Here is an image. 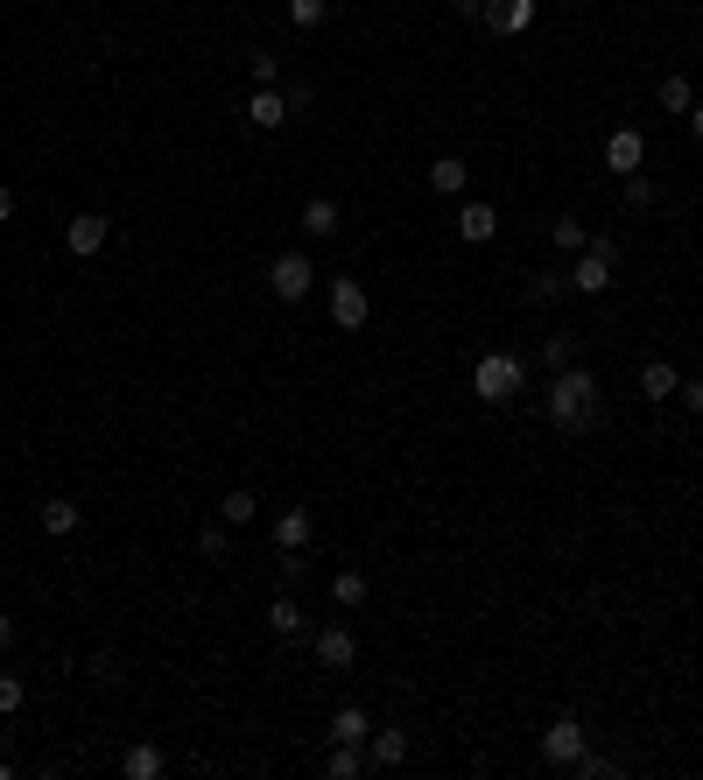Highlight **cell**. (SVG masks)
I'll return each instance as SVG.
<instances>
[{
	"instance_id": "cell-1",
	"label": "cell",
	"mask_w": 703,
	"mask_h": 780,
	"mask_svg": "<svg viewBox=\"0 0 703 780\" xmlns=\"http://www.w3.org/2000/svg\"><path fill=\"white\" fill-rule=\"evenodd\" d=\"M542 415L556 429H591V415H598V380L585 366H563L556 380H549V394H542Z\"/></svg>"
},
{
	"instance_id": "cell-2",
	"label": "cell",
	"mask_w": 703,
	"mask_h": 780,
	"mask_svg": "<svg viewBox=\"0 0 703 780\" xmlns=\"http://www.w3.org/2000/svg\"><path fill=\"white\" fill-rule=\"evenodd\" d=\"M520 387H528V366H520V352H478V366H472V394L486 401V408L514 401Z\"/></svg>"
},
{
	"instance_id": "cell-3",
	"label": "cell",
	"mask_w": 703,
	"mask_h": 780,
	"mask_svg": "<svg viewBox=\"0 0 703 780\" xmlns=\"http://www.w3.org/2000/svg\"><path fill=\"white\" fill-rule=\"evenodd\" d=\"M612 275H619V239H598L591 232V247L577 253V267H570V295H605Z\"/></svg>"
},
{
	"instance_id": "cell-4",
	"label": "cell",
	"mask_w": 703,
	"mask_h": 780,
	"mask_svg": "<svg viewBox=\"0 0 703 780\" xmlns=\"http://www.w3.org/2000/svg\"><path fill=\"white\" fill-rule=\"evenodd\" d=\"M310 289H317V261H310V253H275V261H267V295H275V303H303Z\"/></svg>"
},
{
	"instance_id": "cell-5",
	"label": "cell",
	"mask_w": 703,
	"mask_h": 780,
	"mask_svg": "<svg viewBox=\"0 0 703 780\" xmlns=\"http://www.w3.org/2000/svg\"><path fill=\"white\" fill-rule=\"evenodd\" d=\"M585 753H591V731L577 725V717H556V725H542V759H549V767H577Z\"/></svg>"
},
{
	"instance_id": "cell-6",
	"label": "cell",
	"mask_w": 703,
	"mask_h": 780,
	"mask_svg": "<svg viewBox=\"0 0 703 780\" xmlns=\"http://www.w3.org/2000/svg\"><path fill=\"white\" fill-rule=\"evenodd\" d=\"M366 317H373V295H366V281L338 275V281H331V324H338V331H366Z\"/></svg>"
},
{
	"instance_id": "cell-7",
	"label": "cell",
	"mask_w": 703,
	"mask_h": 780,
	"mask_svg": "<svg viewBox=\"0 0 703 780\" xmlns=\"http://www.w3.org/2000/svg\"><path fill=\"white\" fill-rule=\"evenodd\" d=\"M239 113H247V127H261V134H275V127H289V92H281V85H253V92H247V106H239Z\"/></svg>"
},
{
	"instance_id": "cell-8",
	"label": "cell",
	"mask_w": 703,
	"mask_h": 780,
	"mask_svg": "<svg viewBox=\"0 0 703 780\" xmlns=\"http://www.w3.org/2000/svg\"><path fill=\"white\" fill-rule=\"evenodd\" d=\"M106 239H113V218H106V212H78V218L64 225L71 261H92V253H106Z\"/></svg>"
},
{
	"instance_id": "cell-9",
	"label": "cell",
	"mask_w": 703,
	"mask_h": 780,
	"mask_svg": "<svg viewBox=\"0 0 703 780\" xmlns=\"http://www.w3.org/2000/svg\"><path fill=\"white\" fill-rule=\"evenodd\" d=\"M310 647H317V668H331V675L359 662V633H352L346 619H338V626H317V633H310Z\"/></svg>"
},
{
	"instance_id": "cell-10",
	"label": "cell",
	"mask_w": 703,
	"mask_h": 780,
	"mask_svg": "<svg viewBox=\"0 0 703 780\" xmlns=\"http://www.w3.org/2000/svg\"><path fill=\"white\" fill-rule=\"evenodd\" d=\"M267 534H275V549H281V556H303V549H310V534H317V514H310V506H281Z\"/></svg>"
},
{
	"instance_id": "cell-11",
	"label": "cell",
	"mask_w": 703,
	"mask_h": 780,
	"mask_svg": "<svg viewBox=\"0 0 703 780\" xmlns=\"http://www.w3.org/2000/svg\"><path fill=\"white\" fill-rule=\"evenodd\" d=\"M640 162H648V134H640V127H612L605 134V169L612 176H633Z\"/></svg>"
},
{
	"instance_id": "cell-12",
	"label": "cell",
	"mask_w": 703,
	"mask_h": 780,
	"mask_svg": "<svg viewBox=\"0 0 703 780\" xmlns=\"http://www.w3.org/2000/svg\"><path fill=\"white\" fill-rule=\"evenodd\" d=\"M535 14H542V0H492L486 22H492V36H528Z\"/></svg>"
},
{
	"instance_id": "cell-13",
	"label": "cell",
	"mask_w": 703,
	"mask_h": 780,
	"mask_svg": "<svg viewBox=\"0 0 703 780\" xmlns=\"http://www.w3.org/2000/svg\"><path fill=\"white\" fill-rule=\"evenodd\" d=\"M366 753H373V767H409V731L401 725H373Z\"/></svg>"
},
{
	"instance_id": "cell-14",
	"label": "cell",
	"mask_w": 703,
	"mask_h": 780,
	"mask_svg": "<svg viewBox=\"0 0 703 780\" xmlns=\"http://www.w3.org/2000/svg\"><path fill=\"white\" fill-rule=\"evenodd\" d=\"M492 232H500V212H492L486 198H472L465 212H457V239H465V247H486Z\"/></svg>"
},
{
	"instance_id": "cell-15",
	"label": "cell",
	"mask_w": 703,
	"mask_h": 780,
	"mask_svg": "<svg viewBox=\"0 0 703 780\" xmlns=\"http://www.w3.org/2000/svg\"><path fill=\"white\" fill-rule=\"evenodd\" d=\"M42 534H50V542H64V534H78L85 528V506L78 500H42Z\"/></svg>"
},
{
	"instance_id": "cell-16",
	"label": "cell",
	"mask_w": 703,
	"mask_h": 780,
	"mask_svg": "<svg viewBox=\"0 0 703 780\" xmlns=\"http://www.w3.org/2000/svg\"><path fill=\"white\" fill-rule=\"evenodd\" d=\"M373 739V717L359 710V703H338L331 710V745H366Z\"/></svg>"
},
{
	"instance_id": "cell-17",
	"label": "cell",
	"mask_w": 703,
	"mask_h": 780,
	"mask_svg": "<svg viewBox=\"0 0 703 780\" xmlns=\"http://www.w3.org/2000/svg\"><path fill=\"white\" fill-rule=\"evenodd\" d=\"M465 184H472L465 155H437L429 162V190H437V198H465Z\"/></svg>"
},
{
	"instance_id": "cell-18",
	"label": "cell",
	"mask_w": 703,
	"mask_h": 780,
	"mask_svg": "<svg viewBox=\"0 0 703 780\" xmlns=\"http://www.w3.org/2000/svg\"><path fill=\"white\" fill-rule=\"evenodd\" d=\"M676 387H682V373L668 366V358H648V366H640V401H676Z\"/></svg>"
},
{
	"instance_id": "cell-19",
	"label": "cell",
	"mask_w": 703,
	"mask_h": 780,
	"mask_svg": "<svg viewBox=\"0 0 703 780\" xmlns=\"http://www.w3.org/2000/svg\"><path fill=\"white\" fill-rule=\"evenodd\" d=\"M267 633H275V640H303V633H310V619H303V605H296V597H289V591H281V597H275V605H267Z\"/></svg>"
},
{
	"instance_id": "cell-20",
	"label": "cell",
	"mask_w": 703,
	"mask_h": 780,
	"mask_svg": "<svg viewBox=\"0 0 703 780\" xmlns=\"http://www.w3.org/2000/svg\"><path fill=\"white\" fill-rule=\"evenodd\" d=\"M338 225H346V212H338V198H310V204H303V232H310V239H331Z\"/></svg>"
},
{
	"instance_id": "cell-21",
	"label": "cell",
	"mask_w": 703,
	"mask_h": 780,
	"mask_svg": "<svg viewBox=\"0 0 703 780\" xmlns=\"http://www.w3.org/2000/svg\"><path fill=\"white\" fill-rule=\"evenodd\" d=\"M218 520H226V528H253V520H261V500H253L247 486H233L226 500H218Z\"/></svg>"
},
{
	"instance_id": "cell-22",
	"label": "cell",
	"mask_w": 703,
	"mask_h": 780,
	"mask_svg": "<svg viewBox=\"0 0 703 780\" xmlns=\"http://www.w3.org/2000/svg\"><path fill=\"white\" fill-rule=\"evenodd\" d=\"M162 767H170L162 745H127V759H120V773H127V780H162Z\"/></svg>"
},
{
	"instance_id": "cell-23",
	"label": "cell",
	"mask_w": 703,
	"mask_h": 780,
	"mask_svg": "<svg viewBox=\"0 0 703 780\" xmlns=\"http://www.w3.org/2000/svg\"><path fill=\"white\" fill-rule=\"evenodd\" d=\"M549 247H556V253H585L591 247V225L585 218H556V225H549Z\"/></svg>"
},
{
	"instance_id": "cell-24",
	"label": "cell",
	"mask_w": 703,
	"mask_h": 780,
	"mask_svg": "<svg viewBox=\"0 0 703 780\" xmlns=\"http://www.w3.org/2000/svg\"><path fill=\"white\" fill-rule=\"evenodd\" d=\"M366 591H373V583H366V569H338V577H331V597H338L346 612L366 605Z\"/></svg>"
},
{
	"instance_id": "cell-25",
	"label": "cell",
	"mask_w": 703,
	"mask_h": 780,
	"mask_svg": "<svg viewBox=\"0 0 703 780\" xmlns=\"http://www.w3.org/2000/svg\"><path fill=\"white\" fill-rule=\"evenodd\" d=\"M324 773H331V780H359V773H366V753H359V745H331Z\"/></svg>"
},
{
	"instance_id": "cell-26",
	"label": "cell",
	"mask_w": 703,
	"mask_h": 780,
	"mask_svg": "<svg viewBox=\"0 0 703 780\" xmlns=\"http://www.w3.org/2000/svg\"><path fill=\"white\" fill-rule=\"evenodd\" d=\"M654 99H662V113H682V119H690V106H696L690 78H662V92H654Z\"/></svg>"
},
{
	"instance_id": "cell-27",
	"label": "cell",
	"mask_w": 703,
	"mask_h": 780,
	"mask_svg": "<svg viewBox=\"0 0 703 780\" xmlns=\"http://www.w3.org/2000/svg\"><path fill=\"white\" fill-rule=\"evenodd\" d=\"M619 184H626V212H654V204H662V190H654L640 169H633V176H619Z\"/></svg>"
},
{
	"instance_id": "cell-28",
	"label": "cell",
	"mask_w": 703,
	"mask_h": 780,
	"mask_svg": "<svg viewBox=\"0 0 703 780\" xmlns=\"http://www.w3.org/2000/svg\"><path fill=\"white\" fill-rule=\"evenodd\" d=\"M528 295H535V303H556V295H570V275H556V267H542V275L528 281Z\"/></svg>"
},
{
	"instance_id": "cell-29",
	"label": "cell",
	"mask_w": 703,
	"mask_h": 780,
	"mask_svg": "<svg viewBox=\"0 0 703 780\" xmlns=\"http://www.w3.org/2000/svg\"><path fill=\"white\" fill-rule=\"evenodd\" d=\"M247 78H253V85H281V56H275V50H253V56H247Z\"/></svg>"
},
{
	"instance_id": "cell-30",
	"label": "cell",
	"mask_w": 703,
	"mask_h": 780,
	"mask_svg": "<svg viewBox=\"0 0 703 780\" xmlns=\"http://www.w3.org/2000/svg\"><path fill=\"white\" fill-rule=\"evenodd\" d=\"M22 703H28V682L22 675H0V717H14Z\"/></svg>"
},
{
	"instance_id": "cell-31",
	"label": "cell",
	"mask_w": 703,
	"mask_h": 780,
	"mask_svg": "<svg viewBox=\"0 0 703 780\" xmlns=\"http://www.w3.org/2000/svg\"><path fill=\"white\" fill-rule=\"evenodd\" d=\"M324 14H331V0H289V22L296 28H317Z\"/></svg>"
},
{
	"instance_id": "cell-32",
	"label": "cell",
	"mask_w": 703,
	"mask_h": 780,
	"mask_svg": "<svg viewBox=\"0 0 703 780\" xmlns=\"http://www.w3.org/2000/svg\"><path fill=\"white\" fill-rule=\"evenodd\" d=\"M198 549H204V556H212V563H226V549H233L226 520H218V528H204V534H198Z\"/></svg>"
},
{
	"instance_id": "cell-33",
	"label": "cell",
	"mask_w": 703,
	"mask_h": 780,
	"mask_svg": "<svg viewBox=\"0 0 703 780\" xmlns=\"http://www.w3.org/2000/svg\"><path fill=\"white\" fill-rule=\"evenodd\" d=\"M542 366H549V373L570 366V338H542Z\"/></svg>"
},
{
	"instance_id": "cell-34",
	"label": "cell",
	"mask_w": 703,
	"mask_h": 780,
	"mask_svg": "<svg viewBox=\"0 0 703 780\" xmlns=\"http://www.w3.org/2000/svg\"><path fill=\"white\" fill-rule=\"evenodd\" d=\"M676 401H682L690 415H703V380H682V387H676Z\"/></svg>"
},
{
	"instance_id": "cell-35",
	"label": "cell",
	"mask_w": 703,
	"mask_h": 780,
	"mask_svg": "<svg viewBox=\"0 0 703 780\" xmlns=\"http://www.w3.org/2000/svg\"><path fill=\"white\" fill-rule=\"evenodd\" d=\"M486 8L492 0H457V14H478V22H486Z\"/></svg>"
},
{
	"instance_id": "cell-36",
	"label": "cell",
	"mask_w": 703,
	"mask_h": 780,
	"mask_svg": "<svg viewBox=\"0 0 703 780\" xmlns=\"http://www.w3.org/2000/svg\"><path fill=\"white\" fill-rule=\"evenodd\" d=\"M8 218H14V190L0 184V225H8Z\"/></svg>"
},
{
	"instance_id": "cell-37",
	"label": "cell",
	"mask_w": 703,
	"mask_h": 780,
	"mask_svg": "<svg viewBox=\"0 0 703 780\" xmlns=\"http://www.w3.org/2000/svg\"><path fill=\"white\" fill-rule=\"evenodd\" d=\"M0 647H14V619H8V612H0Z\"/></svg>"
},
{
	"instance_id": "cell-38",
	"label": "cell",
	"mask_w": 703,
	"mask_h": 780,
	"mask_svg": "<svg viewBox=\"0 0 703 780\" xmlns=\"http://www.w3.org/2000/svg\"><path fill=\"white\" fill-rule=\"evenodd\" d=\"M690 134H696V141H703V99H696V106H690Z\"/></svg>"
}]
</instances>
